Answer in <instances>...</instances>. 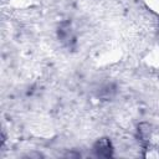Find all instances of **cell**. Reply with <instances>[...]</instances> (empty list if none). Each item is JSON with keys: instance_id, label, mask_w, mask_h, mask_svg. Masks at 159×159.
Instances as JSON below:
<instances>
[{"instance_id": "cell-1", "label": "cell", "mask_w": 159, "mask_h": 159, "mask_svg": "<svg viewBox=\"0 0 159 159\" xmlns=\"http://www.w3.org/2000/svg\"><path fill=\"white\" fill-rule=\"evenodd\" d=\"M93 153L99 158H109L113 155V145L108 138H101L93 144Z\"/></svg>"}, {"instance_id": "cell-2", "label": "cell", "mask_w": 159, "mask_h": 159, "mask_svg": "<svg viewBox=\"0 0 159 159\" xmlns=\"http://www.w3.org/2000/svg\"><path fill=\"white\" fill-rule=\"evenodd\" d=\"M57 35H58V39L60 41L66 45V46H72L75 43V34H73V30L71 27V24L68 21H63L58 26V31H57Z\"/></svg>"}]
</instances>
